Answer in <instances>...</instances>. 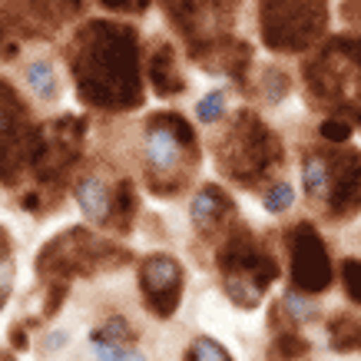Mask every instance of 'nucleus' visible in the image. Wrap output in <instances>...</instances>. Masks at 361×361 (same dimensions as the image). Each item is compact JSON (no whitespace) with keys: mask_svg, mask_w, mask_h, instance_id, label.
<instances>
[{"mask_svg":"<svg viewBox=\"0 0 361 361\" xmlns=\"http://www.w3.org/2000/svg\"><path fill=\"white\" fill-rule=\"evenodd\" d=\"M83 142H87V120L83 116H56L50 123H40L33 130L30 153H27V166H30L37 186H63L66 176L73 173V166L83 156Z\"/></svg>","mask_w":361,"mask_h":361,"instance_id":"8","label":"nucleus"},{"mask_svg":"<svg viewBox=\"0 0 361 361\" xmlns=\"http://www.w3.org/2000/svg\"><path fill=\"white\" fill-rule=\"evenodd\" d=\"M341 23L361 37V0H341Z\"/></svg>","mask_w":361,"mask_h":361,"instance_id":"32","label":"nucleus"},{"mask_svg":"<svg viewBox=\"0 0 361 361\" xmlns=\"http://www.w3.org/2000/svg\"><path fill=\"white\" fill-rule=\"evenodd\" d=\"M183 361H235V358H232L229 348H226L222 341H216L212 335H199V338L189 341Z\"/></svg>","mask_w":361,"mask_h":361,"instance_id":"22","label":"nucleus"},{"mask_svg":"<svg viewBox=\"0 0 361 361\" xmlns=\"http://www.w3.org/2000/svg\"><path fill=\"white\" fill-rule=\"evenodd\" d=\"M202 149L192 123L176 110L153 113L142 123V169L156 196H176L196 176Z\"/></svg>","mask_w":361,"mask_h":361,"instance_id":"2","label":"nucleus"},{"mask_svg":"<svg viewBox=\"0 0 361 361\" xmlns=\"http://www.w3.org/2000/svg\"><path fill=\"white\" fill-rule=\"evenodd\" d=\"M189 56H192L202 70L235 80L239 87H245V80H249L252 47L242 44L239 37H232V33H229V37H219V40H209V44L189 47Z\"/></svg>","mask_w":361,"mask_h":361,"instance_id":"14","label":"nucleus"},{"mask_svg":"<svg viewBox=\"0 0 361 361\" xmlns=\"http://www.w3.org/2000/svg\"><path fill=\"white\" fill-rule=\"evenodd\" d=\"M329 30V0H259V33L272 54H305Z\"/></svg>","mask_w":361,"mask_h":361,"instance_id":"6","label":"nucleus"},{"mask_svg":"<svg viewBox=\"0 0 361 361\" xmlns=\"http://www.w3.org/2000/svg\"><path fill=\"white\" fill-rule=\"evenodd\" d=\"M329 179L315 209L331 222H348L361 212V153L358 149H325Z\"/></svg>","mask_w":361,"mask_h":361,"instance_id":"11","label":"nucleus"},{"mask_svg":"<svg viewBox=\"0 0 361 361\" xmlns=\"http://www.w3.org/2000/svg\"><path fill=\"white\" fill-rule=\"evenodd\" d=\"M285 249H288V282H292V288L305 292V295L329 292L331 282H335V269H331L329 245L312 222L302 219L285 232Z\"/></svg>","mask_w":361,"mask_h":361,"instance_id":"9","label":"nucleus"},{"mask_svg":"<svg viewBox=\"0 0 361 361\" xmlns=\"http://www.w3.org/2000/svg\"><path fill=\"white\" fill-rule=\"evenodd\" d=\"M99 7H106L113 13H133V17H140V13H146L149 0H99Z\"/></svg>","mask_w":361,"mask_h":361,"instance_id":"31","label":"nucleus"},{"mask_svg":"<svg viewBox=\"0 0 361 361\" xmlns=\"http://www.w3.org/2000/svg\"><path fill=\"white\" fill-rule=\"evenodd\" d=\"M329 345L331 351H338V355H348V351L361 348V322L355 315H335L329 322Z\"/></svg>","mask_w":361,"mask_h":361,"instance_id":"20","label":"nucleus"},{"mask_svg":"<svg viewBox=\"0 0 361 361\" xmlns=\"http://www.w3.org/2000/svg\"><path fill=\"white\" fill-rule=\"evenodd\" d=\"M130 262V252L120 249L116 242H99L83 226L60 232L47 242L37 255V275L47 282H70L77 275H90L97 269H116Z\"/></svg>","mask_w":361,"mask_h":361,"instance_id":"7","label":"nucleus"},{"mask_svg":"<svg viewBox=\"0 0 361 361\" xmlns=\"http://www.w3.org/2000/svg\"><path fill=\"white\" fill-rule=\"evenodd\" d=\"M308 99L361 126V37H335L302 66Z\"/></svg>","mask_w":361,"mask_h":361,"instance_id":"4","label":"nucleus"},{"mask_svg":"<svg viewBox=\"0 0 361 361\" xmlns=\"http://www.w3.org/2000/svg\"><path fill=\"white\" fill-rule=\"evenodd\" d=\"M292 202H295V189L288 186V183H275L272 189H265V196H262V206L269 209V212H288L292 209Z\"/></svg>","mask_w":361,"mask_h":361,"instance_id":"28","label":"nucleus"},{"mask_svg":"<svg viewBox=\"0 0 361 361\" xmlns=\"http://www.w3.org/2000/svg\"><path fill=\"white\" fill-rule=\"evenodd\" d=\"M308 355H312V341L298 329L275 331L272 348H269V358L272 361H308Z\"/></svg>","mask_w":361,"mask_h":361,"instance_id":"18","label":"nucleus"},{"mask_svg":"<svg viewBox=\"0 0 361 361\" xmlns=\"http://www.w3.org/2000/svg\"><path fill=\"white\" fill-rule=\"evenodd\" d=\"M33 130H37V126L30 123L27 103H23L20 93L4 80V83H0V142H4V183H7V186L17 183V169L23 173V166H27Z\"/></svg>","mask_w":361,"mask_h":361,"instance_id":"13","label":"nucleus"},{"mask_svg":"<svg viewBox=\"0 0 361 361\" xmlns=\"http://www.w3.org/2000/svg\"><path fill=\"white\" fill-rule=\"evenodd\" d=\"M189 219H192V229L202 235V239H216L219 232H229L232 222H235V202L226 189L206 186L192 196V206H189Z\"/></svg>","mask_w":361,"mask_h":361,"instance_id":"15","label":"nucleus"},{"mask_svg":"<svg viewBox=\"0 0 361 361\" xmlns=\"http://www.w3.org/2000/svg\"><path fill=\"white\" fill-rule=\"evenodd\" d=\"M146 77H149V87H153L156 97H179L186 90V77L179 73V56H176L173 44L169 40H156L149 47V56H146Z\"/></svg>","mask_w":361,"mask_h":361,"instance_id":"16","label":"nucleus"},{"mask_svg":"<svg viewBox=\"0 0 361 361\" xmlns=\"http://www.w3.org/2000/svg\"><path fill=\"white\" fill-rule=\"evenodd\" d=\"M66 63L83 106L99 113H130L142 106L146 93L136 27L120 20L83 23L66 44Z\"/></svg>","mask_w":361,"mask_h":361,"instance_id":"1","label":"nucleus"},{"mask_svg":"<svg viewBox=\"0 0 361 361\" xmlns=\"http://www.w3.org/2000/svg\"><path fill=\"white\" fill-rule=\"evenodd\" d=\"M216 265H219V279L229 302L245 312L262 305L269 285L279 279V259L242 222H232V229L226 232L216 252Z\"/></svg>","mask_w":361,"mask_h":361,"instance_id":"5","label":"nucleus"},{"mask_svg":"<svg viewBox=\"0 0 361 361\" xmlns=\"http://www.w3.org/2000/svg\"><path fill=\"white\" fill-rule=\"evenodd\" d=\"M136 329H133L126 318H120V315H113V318H106L103 325H97V329L90 331V341L97 345V341H110V345H123V348H133L136 345Z\"/></svg>","mask_w":361,"mask_h":361,"instance_id":"21","label":"nucleus"},{"mask_svg":"<svg viewBox=\"0 0 361 361\" xmlns=\"http://www.w3.org/2000/svg\"><path fill=\"white\" fill-rule=\"evenodd\" d=\"M66 345V331H50V335H47V348L50 351H60Z\"/></svg>","mask_w":361,"mask_h":361,"instance_id":"33","label":"nucleus"},{"mask_svg":"<svg viewBox=\"0 0 361 361\" xmlns=\"http://www.w3.org/2000/svg\"><path fill=\"white\" fill-rule=\"evenodd\" d=\"M133 219H136V189H133L130 179H120L116 183V202H113V216L106 222V229L123 235V232L133 229Z\"/></svg>","mask_w":361,"mask_h":361,"instance_id":"19","label":"nucleus"},{"mask_svg":"<svg viewBox=\"0 0 361 361\" xmlns=\"http://www.w3.org/2000/svg\"><path fill=\"white\" fill-rule=\"evenodd\" d=\"M73 199H77L80 212H83L87 219L106 226L113 216L116 189H110V183H106L103 176H87V179H80L77 186H73Z\"/></svg>","mask_w":361,"mask_h":361,"instance_id":"17","label":"nucleus"},{"mask_svg":"<svg viewBox=\"0 0 361 361\" xmlns=\"http://www.w3.org/2000/svg\"><path fill=\"white\" fill-rule=\"evenodd\" d=\"M11 292H13V249L7 232H4V245H0V302H7Z\"/></svg>","mask_w":361,"mask_h":361,"instance_id":"29","label":"nucleus"},{"mask_svg":"<svg viewBox=\"0 0 361 361\" xmlns=\"http://www.w3.org/2000/svg\"><path fill=\"white\" fill-rule=\"evenodd\" d=\"M338 275H341L345 295H348L355 305H361V259H341Z\"/></svg>","mask_w":361,"mask_h":361,"instance_id":"26","label":"nucleus"},{"mask_svg":"<svg viewBox=\"0 0 361 361\" xmlns=\"http://www.w3.org/2000/svg\"><path fill=\"white\" fill-rule=\"evenodd\" d=\"M259 97L265 103H279L282 97H288V73L279 66H265L262 77H259Z\"/></svg>","mask_w":361,"mask_h":361,"instance_id":"24","label":"nucleus"},{"mask_svg":"<svg viewBox=\"0 0 361 361\" xmlns=\"http://www.w3.org/2000/svg\"><path fill=\"white\" fill-rule=\"evenodd\" d=\"M159 4L169 23L179 30L186 50L229 37L239 17V0H159Z\"/></svg>","mask_w":361,"mask_h":361,"instance_id":"10","label":"nucleus"},{"mask_svg":"<svg viewBox=\"0 0 361 361\" xmlns=\"http://www.w3.org/2000/svg\"><path fill=\"white\" fill-rule=\"evenodd\" d=\"M318 136H322L325 142H331V146H345V142L351 140V120L335 113V116H329V120H322Z\"/></svg>","mask_w":361,"mask_h":361,"instance_id":"27","label":"nucleus"},{"mask_svg":"<svg viewBox=\"0 0 361 361\" xmlns=\"http://www.w3.org/2000/svg\"><path fill=\"white\" fill-rule=\"evenodd\" d=\"M183 285H186V272L183 262L166 255V252H153L140 262V292L146 312L156 318H173L179 302H183Z\"/></svg>","mask_w":361,"mask_h":361,"instance_id":"12","label":"nucleus"},{"mask_svg":"<svg viewBox=\"0 0 361 361\" xmlns=\"http://www.w3.org/2000/svg\"><path fill=\"white\" fill-rule=\"evenodd\" d=\"M27 83H30L33 93H37L40 99H56V73L47 60L30 63V70H27Z\"/></svg>","mask_w":361,"mask_h":361,"instance_id":"23","label":"nucleus"},{"mask_svg":"<svg viewBox=\"0 0 361 361\" xmlns=\"http://www.w3.org/2000/svg\"><path fill=\"white\" fill-rule=\"evenodd\" d=\"M282 308H285V315H288V322H295V325H305V322H312V315H315L312 295L298 292V288H288V292H285Z\"/></svg>","mask_w":361,"mask_h":361,"instance_id":"25","label":"nucleus"},{"mask_svg":"<svg viewBox=\"0 0 361 361\" xmlns=\"http://www.w3.org/2000/svg\"><path fill=\"white\" fill-rule=\"evenodd\" d=\"M222 113H226V93L222 90H209L206 97L199 99L196 116L202 123H216V120H222Z\"/></svg>","mask_w":361,"mask_h":361,"instance_id":"30","label":"nucleus"},{"mask_svg":"<svg viewBox=\"0 0 361 361\" xmlns=\"http://www.w3.org/2000/svg\"><path fill=\"white\" fill-rule=\"evenodd\" d=\"M285 163V146L279 133L255 110H239L229 130L216 142V166L219 173L242 189H255Z\"/></svg>","mask_w":361,"mask_h":361,"instance_id":"3","label":"nucleus"}]
</instances>
